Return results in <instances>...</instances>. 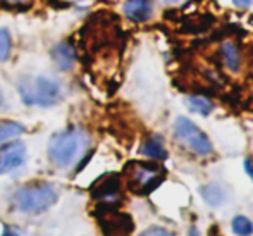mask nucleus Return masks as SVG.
<instances>
[{
    "label": "nucleus",
    "mask_w": 253,
    "mask_h": 236,
    "mask_svg": "<svg viewBox=\"0 0 253 236\" xmlns=\"http://www.w3.org/2000/svg\"><path fill=\"white\" fill-rule=\"evenodd\" d=\"M88 142H90L88 135L81 130H67L57 133L48 142V157L55 166L69 167L80 159Z\"/></svg>",
    "instance_id": "1"
},
{
    "label": "nucleus",
    "mask_w": 253,
    "mask_h": 236,
    "mask_svg": "<svg viewBox=\"0 0 253 236\" xmlns=\"http://www.w3.org/2000/svg\"><path fill=\"white\" fill-rule=\"evenodd\" d=\"M17 90L26 105H38V107H52L59 103L60 100V85L48 76H38L35 80L30 78H21L17 83Z\"/></svg>",
    "instance_id": "2"
},
{
    "label": "nucleus",
    "mask_w": 253,
    "mask_h": 236,
    "mask_svg": "<svg viewBox=\"0 0 253 236\" xmlns=\"http://www.w3.org/2000/svg\"><path fill=\"white\" fill-rule=\"evenodd\" d=\"M57 202V191L52 185L42 183L33 187H24L17 189L14 195V203L24 214H40L50 209Z\"/></svg>",
    "instance_id": "3"
},
{
    "label": "nucleus",
    "mask_w": 253,
    "mask_h": 236,
    "mask_svg": "<svg viewBox=\"0 0 253 236\" xmlns=\"http://www.w3.org/2000/svg\"><path fill=\"white\" fill-rule=\"evenodd\" d=\"M95 216H97L103 236H131L134 231V223L131 216L121 212L117 209V203L102 202L97 207Z\"/></svg>",
    "instance_id": "4"
},
{
    "label": "nucleus",
    "mask_w": 253,
    "mask_h": 236,
    "mask_svg": "<svg viewBox=\"0 0 253 236\" xmlns=\"http://www.w3.org/2000/svg\"><path fill=\"white\" fill-rule=\"evenodd\" d=\"M127 174H129V181L127 187L131 191L138 193V195H148L153 189L159 187L166 178L164 169L159 164L153 162H133L127 166Z\"/></svg>",
    "instance_id": "5"
},
{
    "label": "nucleus",
    "mask_w": 253,
    "mask_h": 236,
    "mask_svg": "<svg viewBox=\"0 0 253 236\" xmlns=\"http://www.w3.org/2000/svg\"><path fill=\"white\" fill-rule=\"evenodd\" d=\"M174 135L181 142V145H184L188 150L195 153L198 157H207L212 153L213 146L210 143L209 137L197 126L195 123H191L186 117H177L174 123Z\"/></svg>",
    "instance_id": "6"
},
{
    "label": "nucleus",
    "mask_w": 253,
    "mask_h": 236,
    "mask_svg": "<svg viewBox=\"0 0 253 236\" xmlns=\"http://www.w3.org/2000/svg\"><path fill=\"white\" fill-rule=\"evenodd\" d=\"M24 159H26L24 143L16 142L2 146V150H0V173H9V171L23 166Z\"/></svg>",
    "instance_id": "7"
},
{
    "label": "nucleus",
    "mask_w": 253,
    "mask_h": 236,
    "mask_svg": "<svg viewBox=\"0 0 253 236\" xmlns=\"http://www.w3.org/2000/svg\"><path fill=\"white\" fill-rule=\"evenodd\" d=\"M121 189V180L117 176H105L102 181H98L97 187L91 189V196L100 202H110L116 203V198Z\"/></svg>",
    "instance_id": "8"
},
{
    "label": "nucleus",
    "mask_w": 253,
    "mask_h": 236,
    "mask_svg": "<svg viewBox=\"0 0 253 236\" xmlns=\"http://www.w3.org/2000/svg\"><path fill=\"white\" fill-rule=\"evenodd\" d=\"M52 59L60 71H71L76 62V50L67 42H60L52 48Z\"/></svg>",
    "instance_id": "9"
},
{
    "label": "nucleus",
    "mask_w": 253,
    "mask_h": 236,
    "mask_svg": "<svg viewBox=\"0 0 253 236\" xmlns=\"http://www.w3.org/2000/svg\"><path fill=\"white\" fill-rule=\"evenodd\" d=\"M124 14L131 21L143 23L152 16V5L150 0H126L124 3Z\"/></svg>",
    "instance_id": "10"
},
{
    "label": "nucleus",
    "mask_w": 253,
    "mask_h": 236,
    "mask_svg": "<svg viewBox=\"0 0 253 236\" xmlns=\"http://www.w3.org/2000/svg\"><path fill=\"white\" fill-rule=\"evenodd\" d=\"M140 153L153 160L167 159V150L164 146V142L160 137H150L148 140H145L140 146Z\"/></svg>",
    "instance_id": "11"
},
{
    "label": "nucleus",
    "mask_w": 253,
    "mask_h": 236,
    "mask_svg": "<svg viewBox=\"0 0 253 236\" xmlns=\"http://www.w3.org/2000/svg\"><path fill=\"white\" fill-rule=\"evenodd\" d=\"M200 193H202L203 200H205V202L209 203V205H212V207L220 205V203L226 200V191H224V189L220 188L219 185H215V183H210V185L202 187Z\"/></svg>",
    "instance_id": "12"
},
{
    "label": "nucleus",
    "mask_w": 253,
    "mask_h": 236,
    "mask_svg": "<svg viewBox=\"0 0 253 236\" xmlns=\"http://www.w3.org/2000/svg\"><path fill=\"white\" fill-rule=\"evenodd\" d=\"M186 107L195 114H200V116H209L213 110V103L210 102L205 96H188L186 98Z\"/></svg>",
    "instance_id": "13"
},
{
    "label": "nucleus",
    "mask_w": 253,
    "mask_h": 236,
    "mask_svg": "<svg viewBox=\"0 0 253 236\" xmlns=\"http://www.w3.org/2000/svg\"><path fill=\"white\" fill-rule=\"evenodd\" d=\"M220 53H222V60L226 64V67L229 71H238L240 69V53H238L236 47L231 42H226L220 47Z\"/></svg>",
    "instance_id": "14"
},
{
    "label": "nucleus",
    "mask_w": 253,
    "mask_h": 236,
    "mask_svg": "<svg viewBox=\"0 0 253 236\" xmlns=\"http://www.w3.org/2000/svg\"><path fill=\"white\" fill-rule=\"evenodd\" d=\"M24 133V126L14 121H3L0 123V145L5 142H10Z\"/></svg>",
    "instance_id": "15"
},
{
    "label": "nucleus",
    "mask_w": 253,
    "mask_h": 236,
    "mask_svg": "<svg viewBox=\"0 0 253 236\" xmlns=\"http://www.w3.org/2000/svg\"><path fill=\"white\" fill-rule=\"evenodd\" d=\"M231 228H233V233L236 236H252L253 235L252 221L248 219V217H245V216H236V217H234Z\"/></svg>",
    "instance_id": "16"
},
{
    "label": "nucleus",
    "mask_w": 253,
    "mask_h": 236,
    "mask_svg": "<svg viewBox=\"0 0 253 236\" xmlns=\"http://www.w3.org/2000/svg\"><path fill=\"white\" fill-rule=\"evenodd\" d=\"M12 47V40H10V33L3 28H0V62L7 60Z\"/></svg>",
    "instance_id": "17"
},
{
    "label": "nucleus",
    "mask_w": 253,
    "mask_h": 236,
    "mask_svg": "<svg viewBox=\"0 0 253 236\" xmlns=\"http://www.w3.org/2000/svg\"><path fill=\"white\" fill-rule=\"evenodd\" d=\"M140 236H174V233H170L166 228L152 226V228H148V230H145Z\"/></svg>",
    "instance_id": "18"
},
{
    "label": "nucleus",
    "mask_w": 253,
    "mask_h": 236,
    "mask_svg": "<svg viewBox=\"0 0 253 236\" xmlns=\"http://www.w3.org/2000/svg\"><path fill=\"white\" fill-rule=\"evenodd\" d=\"M243 166H245L247 174L252 178V181H253V157H247V159H245V162H243Z\"/></svg>",
    "instance_id": "19"
},
{
    "label": "nucleus",
    "mask_w": 253,
    "mask_h": 236,
    "mask_svg": "<svg viewBox=\"0 0 253 236\" xmlns=\"http://www.w3.org/2000/svg\"><path fill=\"white\" fill-rule=\"evenodd\" d=\"M0 2L5 3V5H14V7H17V5H23V3L30 2V0H0Z\"/></svg>",
    "instance_id": "20"
},
{
    "label": "nucleus",
    "mask_w": 253,
    "mask_h": 236,
    "mask_svg": "<svg viewBox=\"0 0 253 236\" xmlns=\"http://www.w3.org/2000/svg\"><path fill=\"white\" fill-rule=\"evenodd\" d=\"M233 2H234V5H236V7H241V9H247V7L252 3V0H233Z\"/></svg>",
    "instance_id": "21"
},
{
    "label": "nucleus",
    "mask_w": 253,
    "mask_h": 236,
    "mask_svg": "<svg viewBox=\"0 0 253 236\" xmlns=\"http://www.w3.org/2000/svg\"><path fill=\"white\" fill-rule=\"evenodd\" d=\"M2 236H19L16 233V231H12V230H9V228H3V233Z\"/></svg>",
    "instance_id": "22"
},
{
    "label": "nucleus",
    "mask_w": 253,
    "mask_h": 236,
    "mask_svg": "<svg viewBox=\"0 0 253 236\" xmlns=\"http://www.w3.org/2000/svg\"><path fill=\"white\" fill-rule=\"evenodd\" d=\"M3 105V94H2V88H0V107Z\"/></svg>",
    "instance_id": "23"
},
{
    "label": "nucleus",
    "mask_w": 253,
    "mask_h": 236,
    "mask_svg": "<svg viewBox=\"0 0 253 236\" xmlns=\"http://www.w3.org/2000/svg\"><path fill=\"white\" fill-rule=\"evenodd\" d=\"M164 2H169V3H174V2H179V0H164Z\"/></svg>",
    "instance_id": "24"
},
{
    "label": "nucleus",
    "mask_w": 253,
    "mask_h": 236,
    "mask_svg": "<svg viewBox=\"0 0 253 236\" xmlns=\"http://www.w3.org/2000/svg\"><path fill=\"white\" fill-rule=\"evenodd\" d=\"M191 236H197V230H191Z\"/></svg>",
    "instance_id": "25"
}]
</instances>
